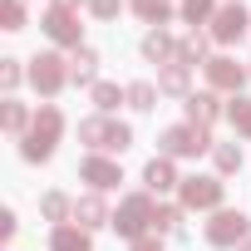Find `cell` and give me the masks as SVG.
<instances>
[{
	"label": "cell",
	"mask_w": 251,
	"mask_h": 251,
	"mask_svg": "<svg viewBox=\"0 0 251 251\" xmlns=\"http://www.w3.org/2000/svg\"><path fill=\"white\" fill-rule=\"evenodd\" d=\"M64 108L59 103H40L35 108V128L20 138V158L25 163H50L54 158V148H59V138H64Z\"/></svg>",
	"instance_id": "1"
},
{
	"label": "cell",
	"mask_w": 251,
	"mask_h": 251,
	"mask_svg": "<svg viewBox=\"0 0 251 251\" xmlns=\"http://www.w3.org/2000/svg\"><path fill=\"white\" fill-rule=\"evenodd\" d=\"M153 212H158V197L153 192H128V197H118V207H113V231L123 236V241H143L148 231H153Z\"/></svg>",
	"instance_id": "2"
},
{
	"label": "cell",
	"mask_w": 251,
	"mask_h": 251,
	"mask_svg": "<svg viewBox=\"0 0 251 251\" xmlns=\"http://www.w3.org/2000/svg\"><path fill=\"white\" fill-rule=\"evenodd\" d=\"M212 143H217L212 128H197V123H187V118L182 123H168V128L158 133V153L173 158V163L177 158H202V153H212Z\"/></svg>",
	"instance_id": "3"
},
{
	"label": "cell",
	"mask_w": 251,
	"mask_h": 251,
	"mask_svg": "<svg viewBox=\"0 0 251 251\" xmlns=\"http://www.w3.org/2000/svg\"><path fill=\"white\" fill-rule=\"evenodd\" d=\"M30 64V89L50 103V99H59L64 89H69V54H59V50H40L35 59H25Z\"/></svg>",
	"instance_id": "4"
},
{
	"label": "cell",
	"mask_w": 251,
	"mask_h": 251,
	"mask_svg": "<svg viewBox=\"0 0 251 251\" xmlns=\"http://www.w3.org/2000/svg\"><path fill=\"white\" fill-rule=\"evenodd\" d=\"M177 202L187 212H222L226 207V177H217V173H187L182 187H177Z\"/></svg>",
	"instance_id": "5"
},
{
	"label": "cell",
	"mask_w": 251,
	"mask_h": 251,
	"mask_svg": "<svg viewBox=\"0 0 251 251\" xmlns=\"http://www.w3.org/2000/svg\"><path fill=\"white\" fill-rule=\"evenodd\" d=\"M202 241H207L212 251H236L241 241H251V217H246L241 207H222V212H212V222L202 226Z\"/></svg>",
	"instance_id": "6"
},
{
	"label": "cell",
	"mask_w": 251,
	"mask_h": 251,
	"mask_svg": "<svg viewBox=\"0 0 251 251\" xmlns=\"http://www.w3.org/2000/svg\"><path fill=\"white\" fill-rule=\"evenodd\" d=\"M40 30H45V40L54 45V50H79L84 45V25H79V10H64V5H45V15H40Z\"/></svg>",
	"instance_id": "7"
},
{
	"label": "cell",
	"mask_w": 251,
	"mask_h": 251,
	"mask_svg": "<svg viewBox=\"0 0 251 251\" xmlns=\"http://www.w3.org/2000/svg\"><path fill=\"white\" fill-rule=\"evenodd\" d=\"M202 79H207V89H212V94H222V99H236V94L246 89L251 69H246V64H236L231 54H212V59L202 64Z\"/></svg>",
	"instance_id": "8"
},
{
	"label": "cell",
	"mask_w": 251,
	"mask_h": 251,
	"mask_svg": "<svg viewBox=\"0 0 251 251\" xmlns=\"http://www.w3.org/2000/svg\"><path fill=\"white\" fill-rule=\"evenodd\" d=\"M207 35H212V45H241L251 35V10L241 5V0H222V10L207 25Z\"/></svg>",
	"instance_id": "9"
},
{
	"label": "cell",
	"mask_w": 251,
	"mask_h": 251,
	"mask_svg": "<svg viewBox=\"0 0 251 251\" xmlns=\"http://www.w3.org/2000/svg\"><path fill=\"white\" fill-rule=\"evenodd\" d=\"M79 182H89V192H118V182H123V168H118V158H108V153H84L79 158Z\"/></svg>",
	"instance_id": "10"
},
{
	"label": "cell",
	"mask_w": 251,
	"mask_h": 251,
	"mask_svg": "<svg viewBox=\"0 0 251 251\" xmlns=\"http://www.w3.org/2000/svg\"><path fill=\"white\" fill-rule=\"evenodd\" d=\"M182 118L197 123V128H217V123L226 118V99L212 94V89H192V94L182 99Z\"/></svg>",
	"instance_id": "11"
},
{
	"label": "cell",
	"mask_w": 251,
	"mask_h": 251,
	"mask_svg": "<svg viewBox=\"0 0 251 251\" xmlns=\"http://www.w3.org/2000/svg\"><path fill=\"white\" fill-rule=\"evenodd\" d=\"M177 187H182L177 163H173V158H163V153H158V158H148V168H143V192H153V197L163 202V197H168V192H177Z\"/></svg>",
	"instance_id": "12"
},
{
	"label": "cell",
	"mask_w": 251,
	"mask_h": 251,
	"mask_svg": "<svg viewBox=\"0 0 251 251\" xmlns=\"http://www.w3.org/2000/svg\"><path fill=\"white\" fill-rule=\"evenodd\" d=\"M99 64H103V54H99L94 45H79V50L69 54V84H74V89H94V84H99Z\"/></svg>",
	"instance_id": "13"
},
{
	"label": "cell",
	"mask_w": 251,
	"mask_h": 251,
	"mask_svg": "<svg viewBox=\"0 0 251 251\" xmlns=\"http://www.w3.org/2000/svg\"><path fill=\"white\" fill-rule=\"evenodd\" d=\"M74 222H79L84 231H99V226H113V212H108L103 192H84V197H74Z\"/></svg>",
	"instance_id": "14"
},
{
	"label": "cell",
	"mask_w": 251,
	"mask_h": 251,
	"mask_svg": "<svg viewBox=\"0 0 251 251\" xmlns=\"http://www.w3.org/2000/svg\"><path fill=\"white\" fill-rule=\"evenodd\" d=\"M0 128H5V133H10L15 143H20V138H25V133L35 128V108H30L25 99H15V94H10L5 103H0Z\"/></svg>",
	"instance_id": "15"
},
{
	"label": "cell",
	"mask_w": 251,
	"mask_h": 251,
	"mask_svg": "<svg viewBox=\"0 0 251 251\" xmlns=\"http://www.w3.org/2000/svg\"><path fill=\"white\" fill-rule=\"evenodd\" d=\"M138 54H143L148 64H158V69H163V64H173V59H177V40H173L168 30H148V35H143V45H138Z\"/></svg>",
	"instance_id": "16"
},
{
	"label": "cell",
	"mask_w": 251,
	"mask_h": 251,
	"mask_svg": "<svg viewBox=\"0 0 251 251\" xmlns=\"http://www.w3.org/2000/svg\"><path fill=\"white\" fill-rule=\"evenodd\" d=\"M207 59H212V35H207V30H187V35L177 40V64L197 69V64H207Z\"/></svg>",
	"instance_id": "17"
},
{
	"label": "cell",
	"mask_w": 251,
	"mask_h": 251,
	"mask_svg": "<svg viewBox=\"0 0 251 251\" xmlns=\"http://www.w3.org/2000/svg\"><path fill=\"white\" fill-rule=\"evenodd\" d=\"M182 217H187L182 202H158V212H153V231H158V236H173V241H187Z\"/></svg>",
	"instance_id": "18"
},
{
	"label": "cell",
	"mask_w": 251,
	"mask_h": 251,
	"mask_svg": "<svg viewBox=\"0 0 251 251\" xmlns=\"http://www.w3.org/2000/svg\"><path fill=\"white\" fill-rule=\"evenodd\" d=\"M50 251H94V231H84L79 222L50 226Z\"/></svg>",
	"instance_id": "19"
},
{
	"label": "cell",
	"mask_w": 251,
	"mask_h": 251,
	"mask_svg": "<svg viewBox=\"0 0 251 251\" xmlns=\"http://www.w3.org/2000/svg\"><path fill=\"white\" fill-rule=\"evenodd\" d=\"M89 103H94V113H103V118H113L123 103H128V89H118L113 79H99L94 89H89Z\"/></svg>",
	"instance_id": "20"
},
{
	"label": "cell",
	"mask_w": 251,
	"mask_h": 251,
	"mask_svg": "<svg viewBox=\"0 0 251 251\" xmlns=\"http://www.w3.org/2000/svg\"><path fill=\"white\" fill-rule=\"evenodd\" d=\"M158 89H163V99H187V94H192V69L177 64V59L163 64V69H158Z\"/></svg>",
	"instance_id": "21"
},
{
	"label": "cell",
	"mask_w": 251,
	"mask_h": 251,
	"mask_svg": "<svg viewBox=\"0 0 251 251\" xmlns=\"http://www.w3.org/2000/svg\"><path fill=\"white\" fill-rule=\"evenodd\" d=\"M241 163H246V153H241L236 138H217V143H212V168H217V177H236Z\"/></svg>",
	"instance_id": "22"
},
{
	"label": "cell",
	"mask_w": 251,
	"mask_h": 251,
	"mask_svg": "<svg viewBox=\"0 0 251 251\" xmlns=\"http://www.w3.org/2000/svg\"><path fill=\"white\" fill-rule=\"evenodd\" d=\"M40 217H45L50 226H64V222H74V197H69V192H59V187L40 192Z\"/></svg>",
	"instance_id": "23"
},
{
	"label": "cell",
	"mask_w": 251,
	"mask_h": 251,
	"mask_svg": "<svg viewBox=\"0 0 251 251\" xmlns=\"http://www.w3.org/2000/svg\"><path fill=\"white\" fill-rule=\"evenodd\" d=\"M128 10H133L148 30H163V25L177 15V10H173V0H128Z\"/></svg>",
	"instance_id": "24"
},
{
	"label": "cell",
	"mask_w": 251,
	"mask_h": 251,
	"mask_svg": "<svg viewBox=\"0 0 251 251\" xmlns=\"http://www.w3.org/2000/svg\"><path fill=\"white\" fill-rule=\"evenodd\" d=\"M108 123L113 118H103V113H89V118H79V143H84V153H103V138H108Z\"/></svg>",
	"instance_id": "25"
},
{
	"label": "cell",
	"mask_w": 251,
	"mask_h": 251,
	"mask_svg": "<svg viewBox=\"0 0 251 251\" xmlns=\"http://www.w3.org/2000/svg\"><path fill=\"white\" fill-rule=\"evenodd\" d=\"M217 10H222V0H182V5H177V20L192 25V30H202V25L217 20Z\"/></svg>",
	"instance_id": "26"
},
{
	"label": "cell",
	"mask_w": 251,
	"mask_h": 251,
	"mask_svg": "<svg viewBox=\"0 0 251 251\" xmlns=\"http://www.w3.org/2000/svg\"><path fill=\"white\" fill-rule=\"evenodd\" d=\"M123 89H128V108H133V113H153L158 99H163V89H158L153 79H133V84H123Z\"/></svg>",
	"instance_id": "27"
},
{
	"label": "cell",
	"mask_w": 251,
	"mask_h": 251,
	"mask_svg": "<svg viewBox=\"0 0 251 251\" xmlns=\"http://www.w3.org/2000/svg\"><path fill=\"white\" fill-rule=\"evenodd\" d=\"M226 123L236 128V138H246V143H251V94L226 99Z\"/></svg>",
	"instance_id": "28"
},
{
	"label": "cell",
	"mask_w": 251,
	"mask_h": 251,
	"mask_svg": "<svg viewBox=\"0 0 251 251\" xmlns=\"http://www.w3.org/2000/svg\"><path fill=\"white\" fill-rule=\"evenodd\" d=\"M20 84H30V64L15 59V54H5V59H0V89H5V99H10Z\"/></svg>",
	"instance_id": "29"
},
{
	"label": "cell",
	"mask_w": 251,
	"mask_h": 251,
	"mask_svg": "<svg viewBox=\"0 0 251 251\" xmlns=\"http://www.w3.org/2000/svg\"><path fill=\"white\" fill-rule=\"evenodd\" d=\"M128 148H133V123L113 118V123H108V138H103V153L118 158V153H128Z\"/></svg>",
	"instance_id": "30"
},
{
	"label": "cell",
	"mask_w": 251,
	"mask_h": 251,
	"mask_svg": "<svg viewBox=\"0 0 251 251\" xmlns=\"http://www.w3.org/2000/svg\"><path fill=\"white\" fill-rule=\"evenodd\" d=\"M25 0H0V30H5V35H20L25 30Z\"/></svg>",
	"instance_id": "31"
},
{
	"label": "cell",
	"mask_w": 251,
	"mask_h": 251,
	"mask_svg": "<svg viewBox=\"0 0 251 251\" xmlns=\"http://www.w3.org/2000/svg\"><path fill=\"white\" fill-rule=\"evenodd\" d=\"M84 10H89V15L99 20V25H113V20H118L123 10H128V0H89Z\"/></svg>",
	"instance_id": "32"
},
{
	"label": "cell",
	"mask_w": 251,
	"mask_h": 251,
	"mask_svg": "<svg viewBox=\"0 0 251 251\" xmlns=\"http://www.w3.org/2000/svg\"><path fill=\"white\" fill-rule=\"evenodd\" d=\"M15 231H20V217H15V207H5V212H0V236L15 241Z\"/></svg>",
	"instance_id": "33"
},
{
	"label": "cell",
	"mask_w": 251,
	"mask_h": 251,
	"mask_svg": "<svg viewBox=\"0 0 251 251\" xmlns=\"http://www.w3.org/2000/svg\"><path fill=\"white\" fill-rule=\"evenodd\" d=\"M163 241H168V236H158V231H148V236H143V241H133L128 251H163Z\"/></svg>",
	"instance_id": "34"
},
{
	"label": "cell",
	"mask_w": 251,
	"mask_h": 251,
	"mask_svg": "<svg viewBox=\"0 0 251 251\" xmlns=\"http://www.w3.org/2000/svg\"><path fill=\"white\" fill-rule=\"evenodd\" d=\"M50 5H64V10H79V5H89V0H50Z\"/></svg>",
	"instance_id": "35"
},
{
	"label": "cell",
	"mask_w": 251,
	"mask_h": 251,
	"mask_svg": "<svg viewBox=\"0 0 251 251\" xmlns=\"http://www.w3.org/2000/svg\"><path fill=\"white\" fill-rule=\"evenodd\" d=\"M236 251H251V241H241V246H236Z\"/></svg>",
	"instance_id": "36"
},
{
	"label": "cell",
	"mask_w": 251,
	"mask_h": 251,
	"mask_svg": "<svg viewBox=\"0 0 251 251\" xmlns=\"http://www.w3.org/2000/svg\"><path fill=\"white\" fill-rule=\"evenodd\" d=\"M246 69H251V59H246Z\"/></svg>",
	"instance_id": "37"
},
{
	"label": "cell",
	"mask_w": 251,
	"mask_h": 251,
	"mask_svg": "<svg viewBox=\"0 0 251 251\" xmlns=\"http://www.w3.org/2000/svg\"><path fill=\"white\" fill-rule=\"evenodd\" d=\"M25 5H30V0H25Z\"/></svg>",
	"instance_id": "38"
}]
</instances>
